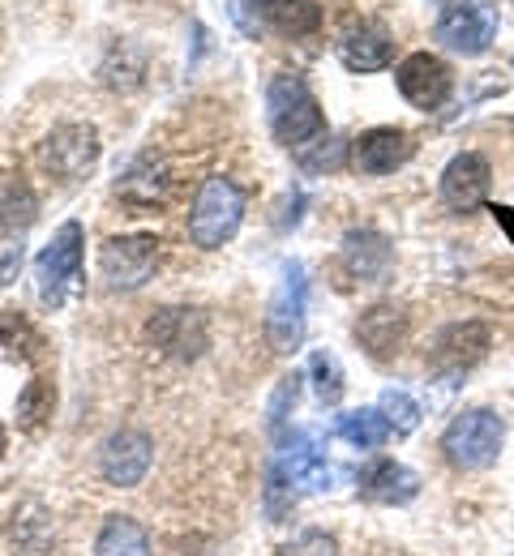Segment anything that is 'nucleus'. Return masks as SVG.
Listing matches in <instances>:
<instances>
[{"mask_svg": "<svg viewBox=\"0 0 514 556\" xmlns=\"http://www.w3.org/2000/svg\"><path fill=\"white\" fill-rule=\"evenodd\" d=\"M266 116H271V129L275 138L292 150H304L313 141L326 138V116L313 99V90L304 86V77L296 73H279L266 90Z\"/></svg>", "mask_w": 514, "mask_h": 556, "instance_id": "nucleus-1", "label": "nucleus"}, {"mask_svg": "<svg viewBox=\"0 0 514 556\" xmlns=\"http://www.w3.org/2000/svg\"><path fill=\"white\" fill-rule=\"evenodd\" d=\"M502 441H506V419L498 412H489V407H467V412H459L446 424L441 454L459 471H485V467L498 463Z\"/></svg>", "mask_w": 514, "mask_h": 556, "instance_id": "nucleus-2", "label": "nucleus"}, {"mask_svg": "<svg viewBox=\"0 0 514 556\" xmlns=\"http://www.w3.org/2000/svg\"><path fill=\"white\" fill-rule=\"evenodd\" d=\"M245 218V193L227 176H206L193 206H189V236L198 249H223Z\"/></svg>", "mask_w": 514, "mask_h": 556, "instance_id": "nucleus-3", "label": "nucleus"}, {"mask_svg": "<svg viewBox=\"0 0 514 556\" xmlns=\"http://www.w3.org/2000/svg\"><path fill=\"white\" fill-rule=\"evenodd\" d=\"M82 278V223H65L52 244L35 257V282H39V300L48 308H61L70 300V291Z\"/></svg>", "mask_w": 514, "mask_h": 556, "instance_id": "nucleus-4", "label": "nucleus"}, {"mask_svg": "<svg viewBox=\"0 0 514 556\" xmlns=\"http://www.w3.org/2000/svg\"><path fill=\"white\" fill-rule=\"evenodd\" d=\"M159 262V240L154 236H112L99 249V270L108 278V287L116 291H138Z\"/></svg>", "mask_w": 514, "mask_h": 556, "instance_id": "nucleus-5", "label": "nucleus"}, {"mask_svg": "<svg viewBox=\"0 0 514 556\" xmlns=\"http://www.w3.org/2000/svg\"><path fill=\"white\" fill-rule=\"evenodd\" d=\"M147 339L163 355L185 359V364L211 348V330H206V317L198 308H159L147 321Z\"/></svg>", "mask_w": 514, "mask_h": 556, "instance_id": "nucleus-6", "label": "nucleus"}, {"mask_svg": "<svg viewBox=\"0 0 514 556\" xmlns=\"http://www.w3.org/2000/svg\"><path fill=\"white\" fill-rule=\"evenodd\" d=\"M266 339L275 351H296L304 343V266L288 262L284 282L266 308Z\"/></svg>", "mask_w": 514, "mask_h": 556, "instance_id": "nucleus-7", "label": "nucleus"}, {"mask_svg": "<svg viewBox=\"0 0 514 556\" xmlns=\"http://www.w3.org/2000/svg\"><path fill=\"white\" fill-rule=\"evenodd\" d=\"M493 35H498V13L476 0L450 4L438 17V39L450 52H463V56H480L493 43Z\"/></svg>", "mask_w": 514, "mask_h": 556, "instance_id": "nucleus-8", "label": "nucleus"}, {"mask_svg": "<svg viewBox=\"0 0 514 556\" xmlns=\"http://www.w3.org/2000/svg\"><path fill=\"white\" fill-rule=\"evenodd\" d=\"M394 81H399V94H403L412 108H421V112H438L441 103L450 99V86H454L450 65H446L441 56H429V52H412V56L394 70Z\"/></svg>", "mask_w": 514, "mask_h": 556, "instance_id": "nucleus-9", "label": "nucleus"}, {"mask_svg": "<svg viewBox=\"0 0 514 556\" xmlns=\"http://www.w3.org/2000/svg\"><path fill=\"white\" fill-rule=\"evenodd\" d=\"M39 159H43V167L52 176L82 180L95 167V159H99V138H95L90 125H61V129H52V138L43 141Z\"/></svg>", "mask_w": 514, "mask_h": 556, "instance_id": "nucleus-10", "label": "nucleus"}, {"mask_svg": "<svg viewBox=\"0 0 514 556\" xmlns=\"http://www.w3.org/2000/svg\"><path fill=\"white\" fill-rule=\"evenodd\" d=\"M489 185H493L489 159L476 154V150H463L441 172V202L450 210H459V214H467V210H476L489 198Z\"/></svg>", "mask_w": 514, "mask_h": 556, "instance_id": "nucleus-11", "label": "nucleus"}, {"mask_svg": "<svg viewBox=\"0 0 514 556\" xmlns=\"http://www.w3.org/2000/svg\"><path fill=\"white\" fill-rule=\"evenodd\" d=\"M150 458H154V450H150L147 432H134V428H125V432H112V437L103 441V454H99V471H103V480H108V484L138 488L142 480H147Z\"/></svg>", "mask_w": 514, "mask_h": 556, "instance_id": "nucleus-12", "label": "nucleus"}, {"mask_svg": "<svg viewBox=\"0 0 514 556\" xmlns=\"http://www.w3.org/2000/svg\"><path fill=\"white\" fill-rule=\"evenodd\" d=\"M489 343H493V334H489L485 321H454L434 339L429 359H434L438 372H463V368H472L489 355Z\"/></svg>", "mask_w": 514, "mask_h": 556, "instance_id": "nucleus-13", "label": "nucleus"}, {"mask_svg": "<svg viewBox=\"0 0 514 556\" xmlns=\"http://www.w3.org/2000/svg\"><path fill=\"white\" fill-rule=\"evenodd\" d=\"M416 154V141L403 129H368L352 141V163L365 176H390Z\"/></svg>", "mask_w": 514, "mask_h": 556, "instance_id": "nucleus-14", "label": "nucleus"}, {"mask_svg": "<svg viewBox=\"0 0 514 556\" xmlns=\"http://www.w3.org/2000/svg\"><path fill=\"white\" fill-rule=\"evenodd\" d=\"M275 471H279L300 496H309V492H330V488H335V471L322 463V454H317V445H313V432L296 437L292 445L279 454Z\"/></svg>", "mask_w": 514, "mask_h": 556, "instance_id": "nucleus-15", "label": "nucleus"}, {"mask_svg": "<svg viewBox=\"0 0 514 556\" xmlns=\"http://www.w3.org/2000/svg\"><path fill=\"white\" fill-rule=\"evenodd\" d=\"M356 339H361V348H365L373 359L399 355L403 339H408V317H403V308H394V304H373V308H365L361 321H356Z\"/></svg>", "mask_w": 514, "mask_h": 556, "instance_id": "nucleus-16", "label": "nucleus"}, {"mask_svg": "<svg viewBox=\"0 0 514 556\" xmlns=\"http://www.w3.org/2000/svg\"><path fill=\"white\" fill-rule=\"evenodd\" d=\"M339 61L352 73H377L394 61V43H390V35H386L381 26L361 22V26L343 30V39H339Z\"/></svg>", "mask_w": 514, "mask_h": 556, "instance_id": "nucleus-17", "label": "nucleus"}, {"mask_svg": "<svg viewBox=\"0 0 514 556\" xmlns=\"http://www.w3.org/2000/svg\"><path fill=\"white\" fill-rule=\"evenodd\" d=\"M416 492H421V476L408 471V467L394 463V458H377L373 467H365V476H361V496H365V501H377V505H403V501H412Z\"/></svg>", "mask_w": 514, "mask_h": 556, "instance_id": "nucleus-18", "label": "nucleus"}, {"mask_svg": "<svg viewBox=\"0 0 514 556\" xmlns=\"http://www.w3.org/2000/svg\"><path fill=\"white\" fill-rule=\"evenodd\" d=\"M390 244L377 231H348L343 236V270L356 282H381L390 275Z\"/></svg>", "mask_w": 514, "mask_h": 556, "instance_id": "nucleus-19", "label": "nucleus"}, {"mask_svg": "<svg viewBox=\"0 0 514 556\" xmlns=\"http://www.w3.org/2000/svg\"><path fill=\"white\" fill-rule=\"evenodd\" d=\"M167 189H172V176L163 172V163H138L121 185H116V198L129 206V214H150L167 202Z\"/></svg>", "mask_w": 514, "mask_h": 556, "instance_id": "nucleus-20", "label": "nucleus"}, {"mask_svg": "<svg viewBox=\"0 0 514 556\" xmlns=\"http://www.w3.org/2000/svg\"><path fill=\"white\" fill-rule=\"evenodd\" d=\"M95 556H150V535L125 514H112L95 540Z\"/></svg>", "mask_w": 514, "mask_h": 556, "instance_id": "nucleus-21", "label": "nucleus"}, {"mask_svg": "<svg viewBox=\"0 0 514 556\" xmlns=\"http://www.w3.org/2000/svg\"><path fill=\"white\" fill-rule=\"evenodd\" d=\"M262 13L284 35H313L322 26V4L317 0H262Z\"/></svg>", "mask_w": 514, "mask_h": 556, "instance_id": "nucleus-22", "label": "nucleus"}, {"mask_svg": "<svg viewBox=\"0 0 514 556\" xmlns=\"http://www.w3.org/2000/svg\"><path fill=\"white\" fill-rule=\"evenodd\" d=\"M35 214H39V202H35V193H30L22 180L0 185V236L26 231V227L35 223Z\"/></svg>", "mask_w": 514, "mask_h": 556, "instance_id": "nucleus-23", "label": "nucleus"}, {"mask_svg": "<svg viewBox=\"0 0 514 556\" xmlns=\"http://www.w3.org/2000/svg\"><path fill=\"white\" fill-rule=\"evenodd\" d=\"M390 432H394V428L386 424V416H381L377 407H361V412L339 419V437H343L348 445H356V450H377V445H386Z\"/></svg>", "mask_w": 514, "mask_h": 556, "instance_id": "nucleus-24", "label": "nucleus"}, {"mask_svg": "<svg viewBox=\"0 0 514 556\" xmlns=\"http://www.w3.org/2000/svg\"><path fill=\"white\" fill-rule=\"evenodd\" d=\"M52 407H57V386H52L48 377L26 381V390L17 394V419H22L26 428H39L43 419L52 416Z\"/></svg>", "mask_w": 514, "mask_h": 556, "instance_id": "nucleus-25", "label": "nucleus"}, {"mask_svg": "<svg viewBox=\"0 0 514 556\" xmlns=\"http://www.w3.org/2000/svg\"><path fill=\"white\" fill-rule=\"evenodd\" d=\"M377 412L386 416V424L394 428V432H416V424H421V403L408 394V390H399V386H386L381 390V403H377Z\"/></svg>", "mask_w": 514, "mask_h": 556, "instance_id": "nucleus-26", "label": "nucleus"}, {"mask_svg": "<svg viewBox=\"0 0 514 556\" xmlns=\"http://www.w3.org/2000/svg\"><path fill=\"white\" fill-rule=\"evenodd\" d=\"M309 372H313V390H317V399H322L326 407H335V403L343 399V368H339V359H335L330 351H313Z\"/></svg>", "mask_w": 514, "mask_h": 556, "instance_id": "nucleus-27", "label": "nucleus"}, {"mask_svg": "<svg viewBox=\"0 0 514 556\" xmlns=\"http://www.w3.org/2000/svg\"><path fill=\"white\" fill-rule=\"evenodd\" d=\"M0 348L13 359H35L39 355V334L30 330V321L22 313H4L0 317Z\"/></svg>", "mask_w": 514, "mask_h": 556, "instance_id": "nucleus-28", "label": "nucleus"}, {"mask_svg": "<svg viewBox=\"0 0 514 556\" xmlns=\"http://www.w3.org/2000/svg\"><path fill=\"white\" fill-rule=\"evenodd\" d=\"M296 399H300V377L288 372V377H279L275 399H271V407H266V428H271V432H279V428L288 424V412L296 407Z\"/></svg>", "mask_w": 514, "mask_h": 556, "instance_id": "nucleus-29", "label": "nucleus"}, {"mask_svg": "<svg viewBox=\"0 0 514 556\" xmlns=\"http://www.w3.org/2000/svg\"><path fill=\"white\" fill-rule=\"evenodd\" d=\"M296 496H300V492L271 467V480H266V518H271V522H284V514L296 505Z\"/></svg>", "mask_w": 514, "mask_h": 556, "instance_id": "nucleus-30", "label": "nucleus"}, {"mask_svg": "<svg viewBox=\"0 0 514 556\" xmlns=\"http://www.w3.org/2000/svg\"><path fill=\"white\" fill-rule=\"evenodd\" d=\"M279 556H335V540L326 531H304Z\"/></svg>", "mask_w": 514, "mask_h": 556, "instance_id": "nucleus-31", "label": "nucleus"}, {"mask_svg": "<svg viewBox=\"0 0 514 556\" xmlns=\"http://www.w3.org/2000/svg\"><path fill=\"white\" fill-rule=\"evenodd\" d=\"M17 266H22V244H17V249H9V253L0 257V287L9 282V275H13Z\"/></svg>", "mask_w": 514, "mask_h": 556, "instance_id": "nucleus-32", "label": "nucleus"}, {"mask_svg": "<svg viewBox=\"0 0 514 556\" xmlns=\"http://www.w3.org/2000/svg\"><path fill=\"white\" fill-rule=\"evenodd\" d=\"M493 218H498V223L511 231V240H514V210L511 206H493Z\"/></svg>", "mask_w": 514, "mask_h": 556, "instance_id": "nucleus-33", "label": "nucleus"}, {"mask_svg": "<svg viewBox=\"0 0 514 556\" xmlns=\"http://www.w3.org/2000/svg\"><path fill=\"white\" fill-rule=\"evenodd\" d=\"M0 458H4V428H0Z\"/></svg>", "mask_w": 514, "mask_h": 556, "instance_id": "nucleus-34", "label": "nucleus"}]
</instances>
